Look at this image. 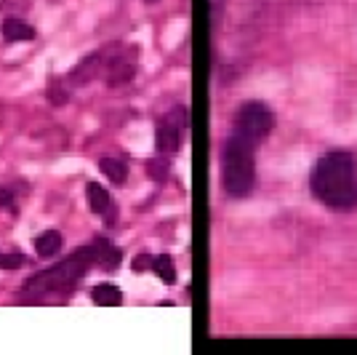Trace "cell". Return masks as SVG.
Returning a JSON list of instances; mask_svg holds the SVG:
<instances>
[{
    "label": "cell",
    "instance_id": "6da1fadb",
    "mask_svg": "<svg viewBox=\"0 0 357 355\" xmlns=\"http://www.w3.org/2000/svg\"><path fill=\"white\" fill-rule=\"evenodd\" d=\"M312 193L334 211L357 208V169L349 152L334 150L323 155L310 177Z\"/></svg>",
    "mask_w": 357,
    "mask_h": 355
},
{
    "label": "cell",
    "instance_id": "7a4b0ae2",
    "mask_svg": "<svg viewBox=\"0 0 357 355\" xmlns=\"http://www.w3.org/2000/svg\"><path fill=\"white\" fill-rule=\"evenodd\" d=\"M91 265H96L94 246L77 249L64 262H59L56 267H51L46 273H38L27 280L22 286V302H48L56 294H70L72 286L88 273Z\"/></svg>",
    "mask_w": 357,
    "mask_h": 355
},
{
    "label": "cell",
    "instance_id": "3957f363",
    "mask_svg": "<svg viewBox=\"0 0 357 355\" xmlns=\"http://www.w3.org/2000/svg\"><path fill=\"white\" fill-rule=\"evenodd\" d=\"M254 145H248L240 136H230L221 150V184L227 195L232 198H245L251 195L256 184V166H254Z\"/></svg>",
    "mask_w": 357,
    "mask_h": 355
},
{
    "label": "cell",
    "instance_id": "277c9868",
    "mask_svg": "<svg viewBox=\"0 0 357 355\" xmlns=\"http://www.w3.org/2000/svg\"><path fill=\"white\" fill-rule=\"evenodd\" d=\"M275 128V115L272 110L262 104V101H248L238 110V118H235V136L245 139L248 145H259L264 136Z\"/></svg>",
    "mask_w": 357,
    "mask_h": 355
},
{
    "label": "cell",
    "instance_id": "5b68a950",
    "mask_svg": "<svg viewBox=\"0 0 357 355\" xmlns=\"http://www.w3.org/2000/svg\"><path fill=\"white\" fill-rule=\"evenodd\" d=\"M182 147V128L171 121H163L158 128V150L171 155V152H179Z\"/></svg>",
    "mask_w": 357,
    "mask_h": 355
},
{
    "label": "cell",
    "instance_id": "8992f818",
    "mask_svg": "<svg viewBox=\"0 0 357 355\" xmlns=\"http://www.w3.org/2000/svg\"><path fill=\"white\" fill-rule=\"evenodd\" d=\"M62 243H64V241H62V232H56V230H46V232H40L38 241H35L38 256H40V259H51L53 254H59Z\"/></svg>",
    "mask_w": 357,
    "mask_h": 355
},
{
    "label": "cell",
    "instance_id": "52a82bcc",
    "mask_svg": "<svg viewBox=\"0 0 357 355\" xmlns=\"http://www.w3.org/2000/svg\"><path fill=\"white\" fill-rule=\"evenodd\" d=\"M91 299L96 304H101V307H115V304L123 302V294H120L118 286H112V283H99L91 289Z\"/></svg>",
    "mask_w": 357,
    "mask_h": 355
},
{
    "label": "cell",
    "instance_id": "ba28073f",
    "mask_svg": "<svg viewBox=\"0 0 357 355\" xmlns=\"http://www.w3.org/2000/svg\"><path fill=\"white\" fill-rule=\"evenodd\" d=\"M99 64H101V56L99 53H88L77 67H75V73H72V83L75 86H83V83H88L91 77L96 75V70H99Z\"/></svg>",
    "mask_w": 357,
    "mask_h": 355
},
{
    "label": "cell",
    "instance_id": "9c48e42d",
    "mask_svg": "<svg viewBox=\"0 0 357 355\" xmlns=\"http://www.w3.org/2000/svg\"><path fill=\"white\" fill-rule=\"evenodd\" d=\"M3 38L8 43H19V40H32L35 38V29L29 25H24L19 19H8L3 22Z\"/></svg>",
    "mask_w": 357,
    "mask_h": 355
},
{
    "label": "cell",
    "instance_id": "30bf717a",
    "mask_svg": "<svg viewBox=\"0 0 357 355\" xmlns=\"http://www.w3.org/2000/svg\"><path fill=\"white\" fill-rule=\"evenodd\" d=\"M86 195H88V203H91V211L99 214V217H104V211L112 206V201H110V193H107L101 184H96V182H91V184L86 187Z\"/></svg>",
    "mask_w": 357,
    "mask_h": 355
},
{
    "label": "cell",
    "instance_id": "8fae6325",
    "mask_svg": "<svg viewBox=\"0 0 357 355\" xmlns=\"http://www.w3.org/2000/svg\"><path fill=\"white\" fill-rule=\"evenodd\" d=\"M99 169L107 179H112L115 184H123L128 179V166L120 160V158H101L99 160Z\"/></svg>",
    "mask_w": 357,
    "mask_h": 355
},
{
    "label": "cell",
    "instance_id": "7c38bea8",
    "mask_svg": "<svg viewBox=\"0 0 357 355\" xmlns=\"http://www.w3.org/2000/svg\"><path fill=\"white\" fill-rule=\"evenodd\" d=\"M120 259H123V252H120V249L110 246V243H99V249H96V265H101L104 270H115L120 265Z\"/></svg>",
    "mask_w": 357,
    "mask_h": 355
},
{
    "label": "cell",
    "instance_id": "4fadbf2b",
    "mask_svg": "<svg viewBox=\"0 0 357 355\" xmlns=\"http://www.w3.org/2000/svg\"><path fill=\"white\" fill-rule=\"evenodd\" d=\"M136 73V64H134V59H128V62H123V59H115V64H112V70H110V86H120V83H125V80H131Z\"/></svg>",
    "mask_w": 357,
    "mask_h": 355
},
{
    "label": "cell",
    "instance_id": "5bb4252c",
    "mask_svg": "<svg viewBox=\"0 0 357 355\" xmlns=\"http://www.w3.org/2000/svg\"><path fill=\"white\" fill-rule=\"evenodd\" d=\"M152 273L163 280V283H168V286H171V283L176 280V267H173V259H171L168 254L155 256V262H152Z\"/></svg>",
    "mask_w": 357,
    "mask_h": 355
},
{
    "label": "cell",
    "instance_id": "9a60e30c",
    "mask_svg": "<svg viewBox=\"0 0 357 355\" xmlns=\"http://www.w3.org/2000/svg\"><path fill=\"white\" fill-rule=\"evenodd\" d=\"M67 99H70V91L64 88V83L59 77H51L48 80V101L53 107H62V104H67Z\"/></svg>",
    "mask_w": 357,
    "mask_h": 355
},
{
    "label": "cell",
    "instance_id": "2e32d148",
    "mask_svg": "<svg viewBox=\"0 0 357 355\" xmlns=\"http://www.w3.org/2000/svg\"><path fill=\"white\" fill-rule=\"evenodd\" d=\"M147 171H149V177L158 179V182H163L168 177V160L166 158H155V160H149L147 163Z\"/></svg>",
    "mask_w": 357,
    "mask_h": 355
},
{
    "label": "cell",
    "instance_id": "e0dca14e",
    "mask_svg": "<svg viewBox=\"0 0 357 355\" xmlns=\"http://www.w3.org/2000/svg\"><path fill=\"white\" fill-rule=\"evenodd\" d=\"M24 259L22 254H0V270H16V267H22Z\"/></svg>",
    "mask_w": 357,
    "mask_h": 355
},
{
    "label": "cell",
    "instance_id": "ac0fdd59",
    "mask_svg": "<svg viewBox=\"0 0 357 355\" xmlns=\"http://www.w3.org/2000/svg\"><path fill=\"white\" fill-rule=\"evenodd\" d=\"M152 262H155V256L139 254V256L134 259V273H147V270H152Z\"/></svg>",
    "mask_w": 357,
    "mask_h": 355
},
{
    "label": "cell",
    "instance_id": "d6986e66",
    "mask_svg": "<svg viewBox=\"0 0 357 355\" xmlns=\"http://www.w3.org/2000/svg\"><path fill=\"white\" fill-rule=\"evenodd\" d=\"M104 222H107V225H115V222H118V208H115V206H110V208L104 211Z\"/></svg>",
    "mask_w": 357,
    "mask_h": 355
},
{
    "label": "cell",
    "instance_id": "ffe728a7",
    "mask_svg": "<svg viewBox=\"0 0 357 355\" xmlns=\"http://www.w3.org/2000/svg\"><path fill=\"white\" fill-rule=\"evenodd\" d=\"M11 203H14V198H11V193L0 190V208H3V206H11Z\"/></svg>",
    "mask_w": 357,
    "mask_h": 355
},
{
    "label": "cell",
    "instance_id": "44dd1931",
    "mask_svg": "<svg viewBox=\"0 0 357 355\" xmlns=\"http://www.w3.org/2000/svg\"><path fill=\"white\" fill-rule=\"evenodd\" d=\"M147 3H155V0H147Z\"/></svg>",
    "mask_w": 357,
    "mask_h": 355
}]
</instances>
